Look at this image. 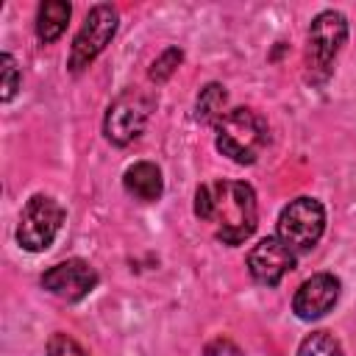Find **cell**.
I'll return each instance as SVG.
<instances>
[{"label":"cell","mask_w":356,"mask_h":356,"mask_svg":"<svg viewBox=\"0 0 356 356\" xmlns=\"http://www.w3.org/2000/svg\"><path fill=\"white\" fill-rule=\"evenodd\" d=\"M114 31H117V11L111 6H106V3L92 6L86 19H83V25H81V31L72 39L70 61H67L70 72H75V75L83 72L106 50V44L111 42Z\"/></svg>","instance_id":"obj_6"},{"label":"cell","mask_w":356,"mask_h":356,"mask_svg":"<svg viewBox=\"0 0 356 356\" xmlns=\"http://www.w3.org/2000/svg\"><path fill=\"white\" fill-rule=\"evenodd\" d=\"M248 270L253 281L264 286H275L289 270H295V253L278 236H264L248 253Z\"/></svg>","instance_id":"obj_9"},{"label":"cell","mask_w":356,"mask_h":356,"mask_svg":"<svg viewBox=\"0 0 356 356\" xmlns=\"http://www.w3.org/2000/svg\"><path fill=\"white\" fill-rule=\"evenodd\" d=\"M195 214L217 225V239L222 245H242L259 222L256 192L245 181L203 184L195 192Z\"/></svg>","instance_id":"obj_1"},{"label":"cell","mask_w":356,"mask_h":356,"mask_svg":"<svg viewBox=\"0 0 356 356\" xmlns=\"http://www.w3.org/2000/svg\"><path fill=\"white\" fill-rule=\"evenodd\" d=\"M47 356H89L70 334H61L56 331L50 339H47Z\"/></svg>","instance_id":"obj_17"},{"label":"cell","mask_w":356,"mask_h":356,"mask_svg":"<svg viewBox=\"0 0 356 356\" xmlns=\"http://www.w3.org/2000/svg\"><path fill=\"white\" fill-rule=\"evenodd\" d=\"M214 145L236 164H253L267 145V125L253 108H228L214 125Z\"/></svg>","instance_id":"obj_2"},{"label":"cell","mask_w":356,"mask_h":356,"mask_svg":"<svg viewBox=\"0 0 356 356\" xmlns=\"http://www.w3.org/2000/svg\"><path fill=\"white\" fill-rule=\"evenodd\" d=\"M153 106H156V100L145 92H134V89L122 92L106 111V122H103L106 139L120 147L139 139L153 114Z\"/></svg>","instance_id":"obj_7"},{"label":"cell","mask_w":356,"mask_h":356,"mask_svg":"<svg viewBox=\"0 0 356 356\" xmlns=\"http://www.w3.org/2000/svg\"><path fill=\"white\" fill-rule=\"evenodd\" d=\"M298 356H345V353H342V345H339V339H337L334 334H328V331H314V334H309V337L300 342Z\"/></svg>","instance_id":"obj_14"},{"label":"cell","mask_w":356,"mask_h":356,"mask_svg":"<svg viewBox=\"0 0 356 356\" xmlns=\"http://www.w3.org/2000/svg\"><path fill=\"white\" fill-rule=\"evenodd\" d=\"M337 300H339V278L331 273H317L298 286L292 298V312L300 320H317L328 314Z\"/></svg>","instance_id":"obj_10"},{"label":"cell","mask_w":356,"mask_h":356,"mask_svg":"<svg viewBox=\"0 0 356 356\" xmlns=\"http://www.w3.org/2000/svg\"><path fill=\"white\" fill-rule=\"evenodd\" d=\"M325 231V209L317 197H295L289 200V206H284V211L278 214V225H275V236L298 256V253H309L320 236Z\"/></svg>","instance_id":"obj_4"},{"label":"cell","mask_w":356,"mask_h":356,"mask_svg":"<svg viewBox=\"0 0 356 356\" xmlns=\"http://www.w3.org/2000/svg\"><path fill=\"white\" fill-rule=\"evenodd\" d=\"M0 70H3V92H0V97L8 103V100H14V95H17V89H19V67H17V61H14V56L11 53H3L0 56Z\"/></svg>","instance_id":"obj_16"},{"label":"cell","mask_w":356,"mask_h":356,"mask_svg":"<svg viewBox=\"0 0 356 356\" xmlns=\"http://www.w3.org/2000/svg\"><path fill=\"white\" fill-rule=\"evenodd\" d=\"M42 286H44L50 295L75 303V300L86 298V295L97 286V273H95V267H92L89 261H83V259H67V261L53 264V267L42 275Z\"/></svg>","instance_id":"obj_8"},{"label":"cell","mask_w":356,"mask_h":356,"mask_svg":"<svg viewBox=\"0 0 356 356\" xmlns=\"http://www.w3.org/2000/svg\"><path fill=\"white\" fill-rule=\"evenodd\" d=\"M122 184H125V192L134 195L142 203H153L164 192L161 170L153 161H136V164H131L125 170V175H122Z\"/></svg>","instance_id":"obj_11"},{"label":"cell","mask_w":356,"mask_h":356,"mask_svg":"<svg viewBox=\"0 0 356 356\" xmlns=\"http://www.w3.org/2000/svg\"><path fill=\"white\" fill-rule=\"evenodd\" d=\"M184 61V53H181V47H167L153 64H150V81L153 83H164L175 70H178V64Z\"/></svg>","instance_id":"obj_15"},{"label":"cell","mask_w":356,"mask_h":356,"mask_svg":"<svg viewBox=\"0 0 356 356\" xmlns=\"http://www.w3.org/2000/svg\"><path fill=\"white\" fill-rule=\"evenodd\" d=\"M345 39H348V19H345V14L328 8V11H320L312 19L309 42H306L309 44L306 47V72H309L312 83L328 81Z\"/></svg>","instance_id":"obj_3"},{"label":"cell","mask_w":356,"mask_h":356,"mask_svg":"<svg viewBox=\"0 0 356 356\" xmlns=\"http://www.w3.org/2000/svg\"><path fill=\"white\" fill-rule=\"evenodd\" d=\"M228 106V92L220 83H209L200 89L197 100H195V120L203 125H217V120L225 114Z\"/></svg>","instance_id":"obj_13"},{"label":"cell","mask_w":356,"mask_h":356,"mask_svg":"<svg viewBox=\"0 0 356 356\" xmlns=\"http://www.w3.org/2000/svg\"><path fill=\"white\" fill-rule=\"evenodd\" d=\"M70 14H72V6L64 3V0H44L36 11V36L42 44H50L56 42L67 22H70Z\"/></svg>","instance_id":"obj_12"},{"label":"cell","mask_w":356,"mask_h":356,"mask_svg":"<svg viewBox=\"0 0 356 356\" xmlns=\"http://www.w3.org/2000/svg\"><path fill=\"white\" fill-rule=\"evenodd\" d=\"M64 206L50 197V195H33L22 214H19V225H17V242L19 248L31 250V253H42L53 245L56 234L61 231L64 222Z\"/></svg>","instance_id":"obj_5"}]
</instances>
